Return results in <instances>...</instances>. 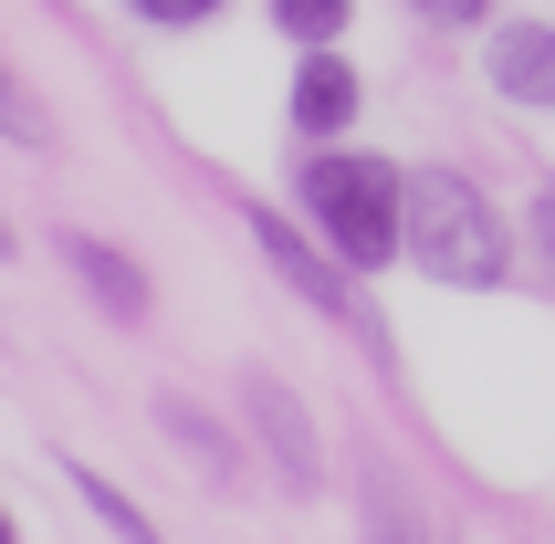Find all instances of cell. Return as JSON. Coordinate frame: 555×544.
Wrapping results in <instances>:
<instances>
[{
	"label": "cell",
	"instance_id": "6da1fadb",
	"mask_svg": "<svg viewBox=\"0 0 555 544\" xmlns=\"http://www.w3.org/2000/svg\"><path fill=\"white\" fill-rule=\"evenodd\" d=\"M399 242L451 294H493L503 272H514V231H503V210L462 168H399Z\"/></svg>",
	"mask_w": 555,
	"mask_h": 544
},
{
	"label": "cell",
	"instance_id": "7a4b0ae2",
	"mask_svg": "<svg viewBox=\"0 0 555 544\" xmlns=\"http://www.w3.org/2000/svg\"><path fill=\"white\" fill-rule=\"evenodd\" d=\"M294 199H305V220L325 231V251H336L346 272H377V262H409L399 242V168L388 157H357V147H325L294 168Z\"/></svg>",
	"mask_w": 555,
	"mask_h": 544
},
{
	"label": "cell",
	"instance_id": "3957f363",
	"mask_svg": "<svg viewBox=\"0 0 555 544\" xmlns=\"http://www.w3.org/2000/svg\"><path fill=\"white\" fill-rule=\"evenodd\" d=\"M242 231H251V242H262V262H273L283 283H294V294L314 303V314H336L346 335H367V346H377V325H367V303H357V272H346L336 251H314L305 231H294V220H283V210H262V199H251V210H242Z\"/></svg>",
	"mask_w": 555,
	"mask_h": 544
},
{
	"label": "cell",
	"instance_id": "277c9868",
	"mask_svg": "<svg viewBox=\"0 0 555 544\" xmlns=\"http://www.w3.org/2000/svg\"><path fill=\"white\" fill-rule=\"evenodd\" d=\"M242 409H251V429H262V451H273V471H283L294 492H314V482H325V451H314V419H305V398L283 388L273 366H251V377H242Z\"/></svg>",
	"mask_w": 555,
	"mask_h": 544
},
{
	"label": "cell",
	"instance_id": "5b68a950",
	"mask_svg": "<svg viewBox=\"0 0 555 544\" xmlns=\"http://www.w3.org/2000/svg\"><path fill=\"white\" fill-rule=\"evenodd\" d=\"M357 105H367L357 63H346L336 42H314V53L294 63V137H305V147H325V137H346V126H357Z\"/></svg>",
	"mask_w": 555,
	"mask_h": 544
},
{
	"label": "cell",
	"instance_id": "8992f818",
	"mask_svg": "<svg viewBox=\"0 0 555 544\" xmlns=\"http://www.w3.org/2000/svg\"><path fill=\"white\" fill-rule=\"evenodd\" d=\"M53 251H63V272H74V283H85V294L105 303V314H116V325H147V303H157V283H147V272H137V262H126L116 242H94V231H63Z\"/></svg>",
	"mask_w": 555,
	"mask_h": 544
},
{
	"label": "cell",
	"instance_id": "52a82bcc",
	"mask_svg": "<svg viewBox=\"0 0 555 544\" xmlns=\"http://www.w3.org/2000/svg\"><path fill=\"white\" fill-rule=\"evenodd\" d=\"M482 74L503 105H555V22H503L482 42Z\"/></svg>",
	"mask_w": 555,
	"mask_h": 544
},
{
	"label": "cell",
	"instance_id": "ba28073f",
	"mask_svg": "<svg viewBox=\"0 0 555 544\" xmlns=\"http://www.w3.org/2000/svg\"><path fill=\"white\" fill-rule=\"evenodd\" d=\"M157 429H168V440H179V451L199 461L210 482H242V440H231V429H220L199 398H157Z\"/></svg>",
	"mask_w": 555,
	"mask_h": 544
},
{
	"label": "cell",
	"instance_id": "9c48e42d",
	"mask_svg": "<svg viewBox=\"0 0 555 544\" xmlns=\"http://www.w3.org/2000/svg\"><path fill=\"white\" fill-rule=\"evenodd\" d=\"M357 544H430V523H420V503H409L388 471H367V492H357Z\"/></svg>",
	"mask_w": 555,
	"mask_h": 544
},
{
	"label": "cell",
	"instance_id": "30bf717a",
	"mask_svg": "<svg viewBox=\"0 0 555 544\" xmlns=\"http://www.w3.org/2000/svg\"><path fill=\"white\" fill-rule=\"evenodd\" d=\"M63 482L85 492V514L105 523V534H126V544H168V534H157V523H147V514H137V503L116 492V482H105V471H94V461H63Z\"/></svg>",
	"mask_w": 555,
	"mask_h": 544
},
{
	"label": "cell",
	"instance_id": "8fae6325",
	"mask_svg": "<svg viewBox=\"0 0 555 544\" xmlns=\"http://www.w3.org/2000/svg\"><path fill=\"white\" fill-rule=\"evenodd\" d=\"M346 22H357V0H273V31L294 42V53H314V42H346Z\"/></svg>",
	"mask_w": 555,
	"mask_h": 544
},
{
	"label": "cell",
	"instance_id": "7c38bea8",
	"mask_svg": "<svg viewBox=\"0 0 555 544\" xmlns=\"http://www.w3.org/2000/svg\"><path fill=\"white\" fill-rule=\"evenodd\" d=\"M0 137H11V147H53V116H42V94H31L11 63H0Z\"/></svg>",
	"mask_w": 555,
	"mask_h": 544
},
{
	"label": "cell",
	"instance_id": "4fadbf2b",
	"mask_svg": "<svg viewBox=\"0 0 555 544\" xmlns=\"http://www.w3.org/2000/svg\"><path fill=\"white\" fill-rule=\"evenodd\" d=\"M137 22H157V31H199V22H220L231 0H126Z\"/></svg>",
	"mask_w": 555,
	"mask_h": 544
},
{
	"label": "cell",
	"instance_id": "5bb4252c",
	"mask_svg": "<svg viewBox=\"0 0 555 544\" xmlns=\"http://www.w3.org/2000/svg\"><path fill=\"white\" fill-rule=\"evenodd\" d=\"M409 11H420V22H440V31H472L493 0H409Z\"/></svg>",
	"mask_w": 555,
	"mask_h": 544
},
{
	"label": "cell",
	"instance_id": "9a60e30c",
	"mask_svg": "<svg viewBox=\"0 0 555 544\" xmlns=\"http://www.w3.org/2000/svg\"><path fill=\"white\" fill-rule=\"evenodd\" d=\"M534 242H545V251H555V179H545V189H534Z\"/></svg>",
	"mask_w": 555,
	"mask_h": 544
},
{
	"label": "cell",
	"instance_id": "2e32d148",
	"mask_svg": "<svg viewBox=\"0 0 555 544\" xmlns=\"http://www.w3.org/2000/svg\"><path fill=\"white\" fill-rule=\"evenodd\" d=\"M11 251H22V242H11V220H0V262H11Z\"/></svg>",
	"mask_w": 555,
	"mask_h": 544
},
{
	"label": "cell",
	"instance_id": "e0dca14e",
	"mask_svg": "<svg viewBox=\"0 0 555 544\" xmlns=\"http://www.w3.org/2000/svg\"><path fill=\"white\" fill-rule=\"evenodd\" d=\"M0 544H22V523H11V514H0Z\"/></svg>",
	"mask_w": 555,
	"mask_h": 544
}]
</instances>
